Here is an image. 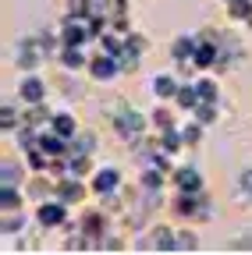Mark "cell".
Returning a JSON list of instances; mask_svg holds the SVG:
<instances>
[{
  "instance_id": "9",
  "label": "cell",
  "mask_w": 252,
  "mask_h": 255,
  "mask_svg": "<svg viewBox=\"0 0 252 255\" xmlns=\"http://www.w3.org/2000/svg\"><path fill=\"white\" fill-rule=\"evenodd\" d=\"M0 188H21V184H18V167H14V163H4V170H0Z\"/></svg>"
},
{
  "instance_id": "2",
  "label": "cell",
  "mask_w": 252,
  "mask_h": 255,
  "mask_svg": "<svg viewBox=\"0 0 252 255\" xmlns=\"http://www.w3.org/2000/svg\"><path fill=\"white\" fill-rule=\"evenodd\" d=\"M117 188H121V174H117L114 167H103V170H96V177H92V191H96L100 199H110V195H117Z\"/></svg>"
},
{
  "instance_id": "8",
  "label": "cell",
  "mask_w": 252,
  "mask_h": 255,
  "mask_svg": "<svg viewBox=\"0 0 252 255\" xmlns=\"http://www.w3.org/2000/svg\"><path fill=\"white\" fill-rule=\"evenodd\" d=\"M196 92H199V100L210 103V100H220V89L213 78H196Z\"/></svg>"
},
{
  "instance_id": "1",
  "label": "cell",
  "mask_w": 252,
  "mask_h": 255,
  "mask_svg": "<svg viewBox=\"0 0 252 255\" xmlns=\"http://www.w3.org/2000/svg\"><path fill=\"white\" fill-rule=\"evenodd\" d=\"M68 202L64 199H46V202H39V209H36V223L39 227H60V223H68Z\"/></svg>"
},
{
  "instance_id": "6",
  "label": "cell",
  "mask_w": 252,
  "mask_h": 255,
  "mask_svg": "<svg viewBox=\"0 0 252 255\" xmlns=\"http://www.w3.org/2000/svg\"><path fill=\"white\" fill-rule=\"evenodd\" d=\"M146 248H156V252H174L178 248V234H171L167 227H156L149 231V245Z\"/></svg>"
},
{
  "instance_id": "7",
  "label": "cell",
  "mask_w": 252,
  "mask_h": 255,
  "mask_svg": "<svg viewBox=\"0 0 252 255\" xmlns=\"http://www.w3.org/2000/svg\"><path fill=\"white\" fill-rule=\"evenodd\" d=\"M50 128H53L57 135H64L68 142L78 135V121H75L71 114H53V117H50Z\"/></svg>"
},
{
  "instance_id": "3",
  "label": "cell",
  "mask_w": 252,
  "mask_h": 255,
  "mask_svg": "<svg viewBox=\"0 0 252 255\" xmlns=\"http://www.w3.org/2000/svg\"><path fill=\"white\" fill-rule=\"evenodd\" d=\"M18 96H21V103H25V107H36V103L46 100V89H43V82H39L36 75H25L21 85H18Z\"/></svg>"
},
{
  "instance_id": "11",
  "label": "cell",
  "mask_w": 252,
  "mask_h": 255,
  "mask_svg": "<svg viewBox=\"0 0 252 255\" xmlns=\"http://www.w3.org/2000/svg\"><path fill=\"white\" fill-rule=\"evenodd\" d=\"M178 248H196V241H192V234H178Z\"/></svg>"
},
{
  "instance_id": "5",
  "label": "cell",
  "mask_w": 252,
  "mask_h": 255,
  "mask_svg": "<svg viewBox=\"0 0 252 255\" xmlns=\"http://www.w3.org/2000/svg\"><path fill=\"white\" fill-rule=\"evenodd\" d=\"M178 78L171 75V71H164V75H156L153 78V96H156V100H164V103H171L174 100V96H178Z\"/></svg>"
},
{
  "instance_id": "4",
  "label": "cell",
  "mask_w": 252,
  "mask_h": 255,
  "mask_svg": "<svg viewBox=\"0 0 252 255\" xmlns=\"http://www.w3.org/2000/svg\"><path fill=\"white\" fill-rule=\"evenodd\" d=\"M174 184H178V191H185V195H203V174L196 167H181L174 174Z\"/></svg>"
},
{
  "instance_id": "10",
  "label": "cell",
  "mask_w": 252,
  "mask_h": 255,
  "mask_svg": "<svg viewBox=\"0 0 252 255\" xmlns=\"http://www.w3.org/2000/svg\"><path fill=\"white\" fill-rule=\"evenodd\" d=\"M18 128V110H14V103H7L4 107V131H14Z\"/></svg>"
}]
</instances>
